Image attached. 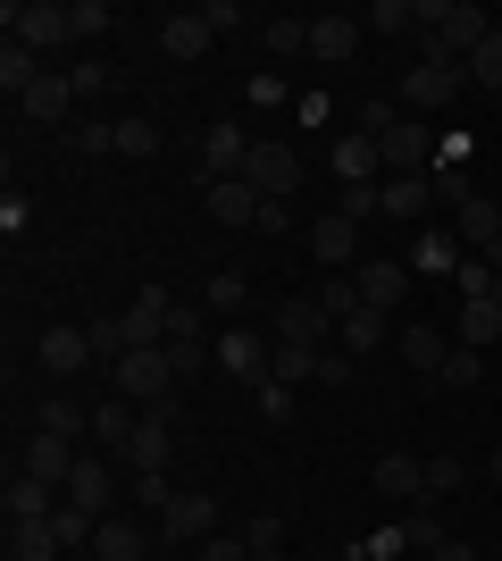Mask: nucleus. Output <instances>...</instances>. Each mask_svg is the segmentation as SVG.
Returning a JSON list of instances; mask_svg holds the SVG:
<instances>
[{
	"label": "nucleus",
	"instance_id": "nucleus-1",
	"mask_svg": "<svg viewBox=\"0 0 502 561\" xmlns=\"http://www.w3.org/2000/svg\"><path fill=\"white\" fill-rule=\"evenodd\" d=\"M109 394L135 402V411H151V402H167V394H185V386H176V360H167V344H135L118 369H109Z\"/></svg>",
	"mask_w": 502,
	"mask_h": 561
},
{
	"label": "nucleus",
	"instance_id": "nucleus-2",
	"mask_svg": "<svg viewBox=\"0 0 502 561\" xmlns=\"http://www.w3.org/2000/svg\"><path fill=\"white\" fill-rule=\"evenodd\" d=\"M0 25H9V43H25V50H59V43H75L68 0H9V9H0Z\"/></svg>",
	"mask_w": 502,
	"mask_h": 561
},
{
	"label": "nucleus",
	"instance_id": "nucleus-3",
	"mask_svg": "<svg viewBox=\"0 0 502 561\" xmlns=\"http://www.w3.org/2000/svg\"><path fill=\"white\" fill-rule=\"evenodd\" d=\"M460 93H469V68H460V59H410V76H402V101H410V117L453 110Z\"/></svg>",
	"mask_w": 502,
	"mask_h": 561
},
{
	"label": "nucleus",
	"instance_id": "nucleus-4",
	"mask_svg": "<svg viewBox=\"0 0 502 561\" xmlns=\"http://www.w3.org/2000/svg\"><path fill=\"white\" fill-rule=\"evenodd\" d=\"M243 185L260 193V202H293V193H302V160H293L285 142H252V160H243Z\"/></svg>",
	"mask_w": 502,
	"mask_h": 561
},
{
	"label": "nucleus",
	"instance_id": "nucleus-5",
	"mask_svg": "<svg viewBox=\"0 0 502 561\" xmlns=\"http://www.w3.org/2000/svg\"><path fill=\"white\" fill-rule=\"evenodd\" d=\"M218 377H235V386H268V377H277V344H260L252 328H226V335H218Z\"/></svg>",
	"mask_w": 502,
	"mask_h": 561
},
{
	"label": "nucleus",
	"instance_id": "nucleus-6",
	"mask_svg": "<svg viewBox=\"0 0 502 561\" xmlns=\"http://www.w3.org/2000/svg\"><path fill=\"white\" fill-rule=\"evenodd\" d=\"M34 369H43L50 386H68V377L101 369V360H93V335H84V328H43V344H34Z\"/></svg>",
	"mask_w": 502,
	"mask_h": 561
},
{
	"label": "nucleus",
	"instance_id": "nucleus-7",
	"mask_svg": "<svg viewBox=\"0 0 502 561\" xmlns=\"http://www.w3.org/2000/svg\"><path fill=\"white\" fill-rule=\"evenodd\" d=\"M410 285H419V277H410V260H360V268H352V294L369 310H385V319L410 302Z\"/></svg>",
	"mask_w": 502,
	"mask_h": 561
},
{
	"label": "nucleus",
	"instance_id": "nucleus-8",
	"mask_svg": "<svg viewBox=\"0 0 502 561\" xmlns=\"http://www.w3.org/2000/svg\"><path fill=\"white\" fill-rule=\"evenodd\" d=\"M327 335H335V310L318 302V294H285V302H277V344H311V352H327Z\"/></svg>",
	"mask_w": 502,
	"mask_h": 561
},
{
	"label": "nucleus",
	"instance_id": "nucleus-9",
	"mask_svg": "<svg viewBox=\"0 0 502 561\" xmlns=\"http://www.w3.org/2000/svg\"><path fill=\"white\" fill-rule=\"evenodd\" d=\"M68 503H84L93 519H109V503H118V461H109V453H84L75 478H68Z\"/></svg>",
	"mask_w": 502,
	"mask_h": 561
},
{
	"label": "nucleus",
	"instance_id": "nucleus-10",
	"mask_svg": "<svg viewBox=\"0 0 502 561\" xmlns=\"http://www.w3.org/2000/svg\"><path fill=\"white\" fill-rule=\"evenodd\" d=\"M75 461H84V445H68V436H43V427H34V436H25V478H43V486H68L75 478Z\"/></svg>",
	"mask_w": 502,
	"mask_h": 561
},
{
	"label": "nucleus",
	"instance_id": "nucleus-11",
	"mask_svg": "<svg viewBox=\"0 0 502 561\" xmlns=\"http://www.w3.org/2000/svg\"><path fill=\"white\" fill-rule=\"evenodd\" d=\"M160 537L167 545H201V537H218V494H176L160 512Z\"/></svg>",
	"mask_w": 502,
	"mask_h": 561
},
{
	"label": "nucleus",
	"instance_id": "nucleus-12",
	"mask_svg": "<svg viewBox=\"0 0 502 561\" xmlns=\"http://www.w3.org/2000/svg\"><path fill=\"white\" fill-rule=\"evenodd\" d=\"M327 168H335V176H343V185H385V151H377V142H369V135H360V126H352V135H335Z\"/></svg>",
	"mask_w": 502,
	"mask_h": 561
},
{
	"label": "nucleus",
	"instance_id": "nucleus-13",
	"mask_svg": "<svg viewBox=\"0 0 502 561\" xmlns=\"http://www.w3.org/2000/svg\"><path fill=\"white\" fill-rule=\"evenodd\" d=\"M210 43H218V25L201 18V9H176V18H160V50L176 59V68H192V59H201Z\"/></svg>",
	"mask_w": 502,
	"mask_h": 561
},
{
	"label": "nucleus",
	"instance_id": "nucleus-14",
	"mask_svg": "<svg viewBox=\"0 0 502 561\" xmlns=\"http://www.w3.org/2000/svg\"><path fill=\"white\" fill-rule=\"evenodd\" d=\"M135 427H143V411L118 394H101L93 402V453H109V461H126V445H135Z\"/></svg>",
	"mask_w": 502,
	"mask_h": 561
},
{
	"label": "nucleus",
	"instance_id": "nucleus-15",
	"mask_svg": "<svg viewBox=\"0 0 502 561\" xmlns=\"http://www.w3.org/2000/svg\"><path fill=\"white\" fill-rule=\"evenodd\" d=\"M369 486H377V494H394V503H410V512H419V503H428V461H419V453H385Z\"/></svg>",
	"mask_w": 502,
	"mask_h": 561
},
{
	"label": "nucleus",
	"instance_id": "nucleus-16",
	"mask_svg": "<svg viewBox=\"0 0 502 561\" xmlns=\"http://www.w3.org/2000/svg\"><path fill=\"white\" fill-rule=\"evenodd\" d=\"M17 110L34 117V126H68V117H75V84H68V68H43V84H34Z\"/></svg>",
	"mask_w": 502,
	"mask_h": 561
},
{
	"label": "nucleus",
	"instance_id": "nucleus-17",
	"mask_svg": "<svg viewBox=\"0 0 502 561\" xmlns=\"http://www.w3.org/2000/svg\"><path fill=\"white\" fill-rule=\"evenodd\" d=\"M460 260H469V243H460L453 227H428L419 252H410V277H460Z\"/></svg>",
	"mask_w": 502,
	"mask_h": 561
},
{
	"label": "nucleus",
	"instance_id": "nucleus-18",
	"mask_svg": "<svg viewBox=\"0 0 502 561\" xmlns=\"http://www.w3.org/2000/svg\"><path fill=\"white\" fill-rule=\"evenodd\" d=\"M59 503H68V486H43V478L9 469V494H0V512H9V519H50Z\"/></svg>",
	"mask_w": 502,
	"mask_h": 561
},
{
	"label": "nucleus",
	"instance_id": "nucleus-19",
	"mask_svg": "<svg viewBox=\"0 0 502 561\" xmlns=\"http://www.w3.org/2000/svg\"><path fill=\"white\" fill-rule=\"evenodd\" d=\"M311 252H318V268H343V260L360 252V218H343V210L311 218Z\"/></svg>",
	"mask_w": 502,
	"mask_h": 561
},
{
	"label": "nucleus",
	"instance_id": "nucleus-20",
	"mask_svg": "<svg viewBox=\"0 0 502 561\" xmlns=\"http://www.w3.org/2000/svg\"><path fill=\"white\" fill-rule=\"evenodd\" d=\"M201 160H210V176H243V160H252V135H243L235 117H218L210 135H201Z\"/></svg>",
	"mask_w": 502,
	"mask_h": 561
},
{
	"label": "nucleus",
	"instance_id": "nucleus-21",
	"mask_svg": "<svg viewBox=\"0 0 502 561\" xmlns=\"http://www.w3.org/2000/svg\"><path fill=\"white\" fill-rule=\"evenodd\" d=\"M210 218L218 227H260V193L243 176H210Z\"/></svg>",
	"mask_w": 502,
	"mask_h": 561
},
{
	"label": "nucleus",
	"instance_id": "nucleus-22",
	"mask_svg": "<svg viewBox=\"0 0 502 561\" xmlns=\"http://www.w3.org/2000/svg\"><path fill=\"white\" fill-rule=\"evenodd\" d=\"M402 360L419 369V386H428V377H444V360H453V335L419 319V328H402Z\"/></svg>",
	"mask_w": 502,
	"mask_h": 561
},
{
	"label": "nucleus",
	"instance_id": "nucleus-23",
	"mask_svg": "<svg viewBox=\"0 0 502 561\" xmlns=\"http://www.w3.org/2000/svg\"><path fill=\"white\" fill-rule=\"evenodd\" d=\"M352 50H360L352 18H311V59H318V68H352Z\"/></svg>",
	"mask_w": 502,
	"mask_h": 561
},
{
	"label": "nucleus",
	"instance_id": "nucleus-24",
	"mask_svg": "<svg viewBox=\"0 0 502 561\" xmlns=\"http://www.w3.org/2000/svg\"><path fill=\"white\" fill-rule=\"evenodd\" d=\"M176 461V427H160L143 411V427H135V445H126V469H135V478H151V469H167Z\"/></svg>",
	"mask_w": 502,
	"mask_h": 561
},
{
	"label": "nucleus",
	"instance_id": "nucleus-25",
	"mask_svg": "<svg viewBox=\"0 0 502 561\" xmlns=\"http://www.w3.org/2000/svg\"><path fill=\"white\" fill-rule=\"evenodd\" d=\"M428 210H435L428 176H385L377 185V218H428Z\"/></svg>",
	"mask_w": 502,
	"mask_h": 561
},
{
	"label": "nucleus",
	"instance_id": "nucleus-26",
	"mask_svg": "<svg viewBox=\"0 0 502 561\" xmlns=\"http://www.w3.org/2000/svg\"><path fill=\"white\" fill-rule=\"evenodd\" d=\"M34 427H43V436H68V445H93V411L68 402V394H50L43 411H34Z\"/></svg>",
	"mask_w": 502,
	"mask_h": 561
},
{
	"label": "nucleus",
	"instance_id": "nucleus-27",
	"mask_svg": "<svg viewBox=\"0 0 502 561\" xmlns=\"http://www.w3.org/2000/svg\"><path fill=\"white\" fill-rule=\"evenodd\" d=\"M68 545H59V528L50 519H9V561H59Z\"/></svg>",
	"mask_w": 502,
	"mask_h": 561
},
{
	"label": "nucleus",
	"instance_id": "nucleus-28",
	"mask_svg": "<svg viewBox=\"0 0 502 561\" xmlns=\"http://www.w3.org/2000/svg\"><path fill=\"white\" fill-rule=\"evenodd\" d=\"M167 294L160 285H143V294H135V302H126V328H135V344H167Z\"/></svg>",
	"mask_w": 502,
	"mask_h": 561
},
{
	"label": "nucleus",
	"instance_id": "nucleus-29",
	"mask_svg": "<svg viewBox=\"0 0 502 561\" xmlns=\"http://www.w3.org/2000/svg\"><path fill=\"white\" fill-rule=\"evenodd\" d=\"M335 344L352 352V360H360V352H377V344H385V310L352 302V310H343V319H335Z\"/></svg>",
	"mask_w": 502,
	"mask_h": 561
},
{
	"label": "nucleus",
	"instance_id": "nucleus-30",
	"mask_svg": "<svg viewBox=\"0 0 502 561\" xmlns=\"http://www.w3.org/2000/svg\"><path fill=\"white\" fill-rule=\"evenodd\" d=\"M68 151L75 160H109V151H118V117H68Z\"/></svg>",
	"mask_w": 502,
	"mask_h": 561
},
{
	"label": "nucleus",
	"instance_id": "nucleus-31",
	"mask_svg": "<svg viewBox=\"0 0 502 561\" xmlns=\"http://www.w3.org/2000/svg\"><path fill=\"white\" fill-rule=\"evenodd\" d=\"M494 335H502V302H494V294L460 302V335H453V344H469V352H494Z\"/></svg>",
	"mask_w": 502,
	"mask_h": 561
},
{
	"label": "nucleus",
	"instance_id": "nucleus-32",
	"mask_svg": "<svg viewBox=\"0 0 502 561\" xmlns=\"http://www.w3.org/2000/svg\"><path fill=\"white\" fill-rule=\"evenodd\" d=\"M260 50H268V59H311V18H268Z\"/></svg>",
	"mask_w": 502,
	"mask_h": 561
},
{
	"label": "nucleus",
	"instance_id": "nucleus-33",
	"mask_svg": "<svg viewBox=\"0 0 502 561\" xmlns=\"http://www.w3.org/2000/svg\"><path fill=\"white\" fill-rule=\"evenodd\" d=\"M93 561H143V528H135V519H101L93 528Z\"/></svg>",
	"mask_w": 502,
	"mask_h": 561
},
{
	"label": "nucleus",
	"instance_id": "nucleus-34",
	"mask_svg": "<svg viewBox=\"0 0 502 561\" xmlns=\"http://www.w3.org/2000/svg\"><path fill=\"white\" fill-rule=\"evenodd\" d=\"M453 234H460V243H469V252H486V243H494V234H502V210H494V202H486V193H478V202H469V210L453 218Z\"/></svg>",
	"mask_w": 502,
	"mask_h": 561
},
{
	"label": "nucleus",
	"instance_id": "nucleus-35",
	"mask_svg": "<svg viewBox=\"0 0 502 561\" xmlns=\"http://www.w3.org/2000/svg\"><path fill=\"white\" fill-rule=\"evenodd\" d=\"M201 302H210V319H243V302H252V285H243L235 268H218V277L201 285Z\"/></svg>",
	"mask_w": 502,
	"mask_h": 561
},
{
	"label": "nucleus",
	"instance_id": "nucleus-36",
	"mask_svg": "<svg viewBox=\"0 0 502 561\" xmlns=\"http://www.w3.org/2000/svg\"><path fill=\"white\" fill-rule=\"evenodd\" d=\"M428 193H435V210H469V202H478V185H469V168H435V176H428Z\"/></svg>",
	"mask_w": 502,
	"mask_h": 561
},
{
	"label": "nucleus",
	"instance_id": "nucleus-37",
	"mask_svg": "<svg viewBox=\"0 0 502 561\" xmlns=\"http://www.w3.org/2000/svg\"><path fill=\"white\" fill-rule=\"evenodd\" d=\"M469 84H478V93H502V25L469 50Z\"/></svg>",
	"mask_w": 502,
	"mask_h": 561
},
{
	"label": "nucleus",
	"instance_id": "nucleus-38",
	"mask_svg": "<svg viewBox=\"0 0 502 561\" xmlns=\"http://www.w3.org/2000/svg\"><path fill=\"white\" fill-rule=\"evenodd\" d=\"M50 528H59V545H68V553H75V545L93 553V528H101V519L84 512V503H59V512H50Z\"/></svg>",
	"mask_w": 502,
	"mask_h": 561
},
{
	"label": "nucleus",
	"instance_id": "nucleus-39",
	"mask_svg": "<svg viewBox=\"0 0 502 561\" xmlns=\"http://www.w3.org/2000/svg\"><path fill=\"white\" fill-rule=\"evenodd\" d=\"M469 486V461H460V453H435L428 461V503H444V494H460Z\"/></svg>",
	"mask_w": 502,
	"mask_h": 561
},
{
	"label": "nucleus",
	"instance_id": "nucleus-40",
	"mask_svg": "<svg viewBox=\"0 0 502 561\" xmlns=\"http://www.w3.org/2000/svg\"><path fill=\"white\" fill-rule=\"evenodd\" d=\"M201 328H210V302H176L167 310V344H210Z\"/></svg>",
	"mask_w": 502,
	"mask_h": 561
},
{
	"label": "nucleus",
	"instance_id": "nucleus-41",
	"mask_svg": "<svg viewBox=\"0 0 502 561\" xmlns=\"http://www.w3.org/2000/svg\"><path fill=\"white\" fill-rule=\"evenodd\" d=\"M369 34H428V25H419L410 0H377V9H369Z\"/></svg>",
	"mask_w": 502,
	"mask_h": 561
},
{
	"label": "nucleus",
	"instance_id": "nucleus-42",
	"mask_svg": "<svg viewBox=\"0 0 502 561\" xmlns=\"http://www.w3.org/2000/svg\"><path fill=\"white\" fill-rule=\"evenodd\" d=\"M160 151V126L151 117H118V160H151Z\"/></svg>",
	"mask_w": 502,
	"mask_h": 561
},
{
	"label": "nucleus",
	"instance_id": "nucleus-43",
	"mask_svg": "<svg viewBox=\"0 0 502 561\" xmlns=\"http://www.w3.org/2000/svg\"><path fill=\"white\" fill-rule=\"evenodd\" d=\"M402 537H410V553H435V545H453V537H444V519H435V503H419V512L402 519Z\"/></svg>",
	"mask_w": 502,
	"mask_h": 561
},
{
	"label": "nucleus",
	"instance_id": "nucleus-44",
	"mask_svg": "<svg viewBox=\"0 0 502 561\" xmlns=\"http://www.w3.org/2000/svg\"><path fill=\"white\" fill-rule=\"evenodd\" d=\"M318 377V352L311 344H277V386H311Z\"/></svg>",
	"mask_w": 502,
	"mask_h": 561
},
{
	"label": "nucleus",
	"instance_id": "nucleus-45",
	"mask_svg": "<svg viewBox=\"0 0 502 561\" xmlns=\"http://www.w3.org/2000/svg\"><path fill=\"white\" fill-rule=\"evenodd\" d=\"M68 18H75V43H93V34L118 25V9H109V0H68Z\"/></svg>",
	"mask_w": 502,
	"mask_h": 561
},
{
	"label": "nucleus",
	"instance_id": "nucleus-46",
	"mask_svg": "<svg viewBox=\"0 0 502 561\" xmlns=\"http://www.w3.org/2000/svg\"><path fill=\"white\" fill-rule=\"evenodd\" d=\"M167 360H176V386H192V377H210V369H218V352H210V344H167Z\"/></svg>",
	"mask_w": 502,
	"mask_h": 561
},
{
	"label": "nucleus",
	"instance_id": "nucleus-47",
	"mask_svg": "<svg viewBox=\"0 0 502 561\" xmlns=\"http://www.w3.org/2000/svg\"><path fill=\"white\" fill-rule=\"evenodd\" d=\"M68 84H75V101L93 110V101L109 93V68H101V59H75V68H68Z\"/></svg>",
	"mask_w": 502,
	"mask_h": 561
},
{
	"label": "nucleus",
	"instance_id": "nucleus-48",
	"mask_svg": "<svg viewBox=\"0 0 502 561\" xmlns=\"http://www.w3.org/2000/svg\"><path fill=\"white\" fill-rule=\"evenodd\" d=\"M478 377H486V352L453 344V360H444V377H435V386H478Z\"/></svg>",
	"mask_w": 502,
	"mask_h": 561
},
{
	"label": "nucleus",
	"instance_id": "nucleus-49",
	"mask_svg": "<svg viewBox=\"0 0 502 561\" xmlns=\"http://www.w3.org/2000/svg\"><path fill=\"white\" fill-rule=\"evenodd\" d=\"M25 227H34V202H25V193H0V234H9V243H17Z\"/></svg>",
	"mask_w": 502,
	"mask_h": 561
},
{
	"label": "nucleus",
	"instance_id": "nucleus-50",
	"mask_svg": "<svg viewBox=\"0 0 502 561\" xmlns=\"http://www.w3.org/2000/svg\"><path fill=\"white\" fill-rule=\"evenodd\" d=\"M201 561H252V545H243V528H235V537H226V528H218V537H201Z\"/></svg>",
	"mask_w": 502,
	"mask_h": 561
},
{
	"label": "nucleus",
	"instance_id": "nucleus-51",
	"mask_svg": "<svg viewBox=\"0 0 502 561\" xmlns=\"http://www.w3.org/2000/svg\"><path fill=\"white\" fill-rule=\"evenodd\" d=\"M460 302H478V294H494V268H486V260H460Z\"/></svg>",
	"mask_w": 502,
	"mask_h": 561
},
{
	"label": "nucleus",
	"instance_id": "nucleus-52",
	"mask_svg": "<svg viewBox=\"0 0 502 561\" xmlns=\"http://www.w3.org/2000/svg\"><path fill=\"white\" fill-rule=\"evenodd\" d=\"M394 553H410V537H402V528H377V537L360 545V561H394Z\"/></svg>",
	"mask_w": 502,
	"mask_h": 561
},
{
	"label": "nucleus",
	"instance_id": "nucleus-53",
	"mask_svg": "<svg viewBox=\"0 0 502 561\" xmlns=\"http://www.w3.org/2000/svg\"><path fill=\"white\" fill-rule=\"evenodd\" d=\"M243 545H252V553H277V545H285V519H252V528H243Z\"/></svg>",
	"mask_w": 502,
	"mask_h": 561
},
{
	"label": "nucleus",
	"instance_id": "nucleus-54",
	"mask_svg": "<svg viewBox=\"0 0 502 561\" xmlns=\"http://www.w3.org/2000/svg\"><path fill=\"white\" fill-rule=\"evenodd\" d=\"M201 18H210L218 34H235V25H252V9H243V0H210V9H201Z\"/></svg>",
	"mask_w": 502,
	"mask_h": 561
},
{
	"label": "nucleus",
	"instance_id": "nucleus-55",
	"mask_svg": "<svg viewBox=\"0 0 502 561\" xmlns=\"http://www.w3.org/2000/svg\"><path fill=\"white\" fill-rule=\"evenodd\" d=\"M343 218H360V227H369V218H377V185H343Z\"/></svg>",
	"mask_w": 502,
	"mask_h": 561
},
{
	"label": "nucleus",
	"instance_id": "nucleus-56",
	"mask_svg": "<svg viewBox=\"0 0 502 561\" xmlns=\"http://www.w3.org/2000/svg\"><path fill=\"white\" fill-rule=\"evenodd\" d=\"M260 411H268V420H293V386H277V377H268V386H260Z\"/></svg>",
	"mask_w": 502,
	"mask_h": 561
},
{
	"label": "nucleus",
	"instance_id": "nucleus-57",
	"mask_svg": "<svg viewBox=\"0 0 502 561\" xmlns=\"http://www.w3.org/2000/svg\"><path fill=\"white\" fill-rule=\"evenodd\" d=\"M428 561H478V545H460V537H453V545H435Z\"/></svg>",
	"mask_w": 502,
	"mask_h": 561
},
{
	"label": "nucleus",
	"instance_id": "nucleus-58",
	"mask_svg": "<svg viewBox=\"0 0 502 561\" xmlns=\"http://www.w3.org/2000/svg\"><path fill=\"white\" fill-rule=\"evenodd\" d=\"M486 478H494V494H502V445H494V461H486Z\"/></svg>",
	"mask_w": 502,
	"mask_h": 561
},
{
	"label": "nucleus",
	"instance_id": "nucleus-59",
	"mask_svg": "<svg viewBox=\"0 0 502 561\" xmlns=\"http://www.w3.org/2000/svg\"><path fill=\"white\" fill-rule=\"evenodd\" d=\"M252 561H285V553H252Z\"/></svg>",
	"mask_w": 502,
	"mask_h": 561
},
{
	"label": "nucleus",
	"instance_id": "nucleus-60",
	"mask_svg": "<svg viewBox=\"0 0 502 561\" xmlns=\"http://www.w3.org/2000/svg\"><path fill=\"white\" fill-rule=\"evenodd\" d=\"M494 302H502V277H494Z\"/></svg>",
	"mask_w": 502,
	"mask_h": 561
},
{
	"label": "nucleus",
	"instance_id": "nucleus-61",
	"mask_svg": "<svg viewBox=\"0 0 502 561\" xmlns=\"http://www.w3.org/2000/svg\"><path fill=\"white\" fill-rule=\"evenodd\" d=\"M327 561H352V553H327Z\"/></svg>",
	"mask_w": 502,
	"mask_h": 561
}]
</instances>
